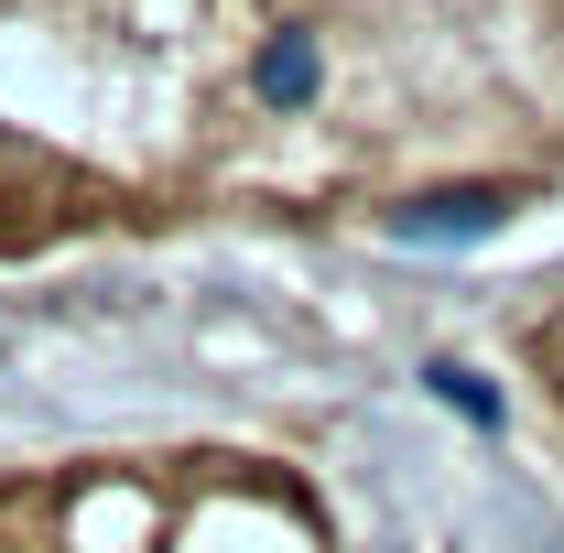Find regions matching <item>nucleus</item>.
I'll use <instances>...</instances> for the list:
<instances>
[{"label":"nucleus","mask_w":564,"mask_h":553,"mask_svg":"<svg viewBox=\"0 0 564 553\" xmlns=\"http://www.w3.org/2000/svg\"><path fill=\"white\" fill-rule=\"evenodd\" d=\"M261 98H272V109H304V98H315V44H304V33H282L272 55H261Z\"/></svg>","instance_id":"nucleus-1"}]
</instances>
